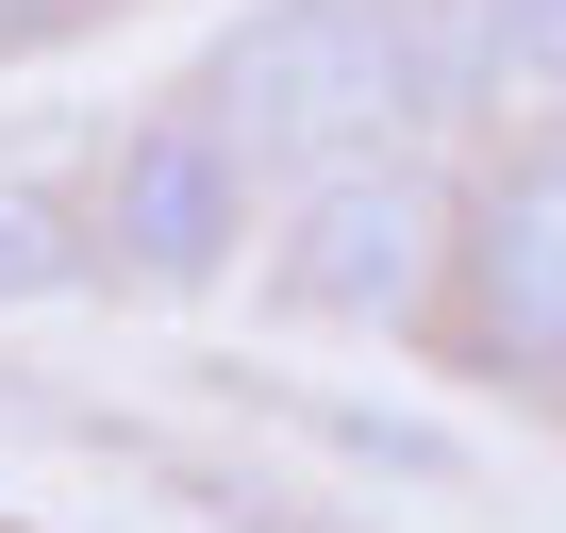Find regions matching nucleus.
<instances>
[{
	"instance_id": "7",
	"label": "nucleus",
	"mask_w": 566,
	"mask_h": 533,
	"mask_svg": "<svg viewBox=\"0 0 566 533\" xmlns=\"http://www.w3.org/2000/svg\"><path fill=\"white\" fill-rule=\"evenodd\" d=\"M101 0H0V51H51V34H84Z\"/></svg>"
},
{
	"instance_id": "6",
	"label": "nucleus",
	"mask_w": 566,
	"mask_h": 533,
	"mask_svg": "<svg viewBox=\"0 0 566 533\" xmlns=\"http://www.w3.org/2000/svg\"><path fill=\"white\" fill-rule=\"evenodd\" d=\"M483 34H500V84H549L566 101V0H483Z\"/></svg>"
},
{
	"instance_id": "2",
	"label": "nucleus",
	"mask_w": 566,
	"mask_h": 533,
	"mask_svg": "<svg viewBox=\"0 0 566 533\" xmlns=\"http://www.w3.org/2000/svg\"><path fill=\"white\" fill-rule=\"evenodd\" d=\"M450 233H467V217L433 200V167H417V150L334 167V184H301V200H283L266 301H283V317H350V334H384V317H417V301H433Z\"/></svg>"
},
{
	"instance_id": "5",
	"label": "nucleus",
	"mask_w": 566,
	"mask_h": 533,
	"mask_svg": "<svg viewBox=\"0 0 566 533\" xmlns=\"http://www.w3.org/2000/svg\"><path fill=\"white\" fill-rule=\"evenodd\" d=\"M51 284H84V217L51 184H0V301H51Z\"/></svg>"
},
{
	"instance_id": "3",
	"label": "nucleus",
	"mask_w": 566,
	"mask_h": 533,
	"mask_svg": "<svg viewBox=\"0 0 566 533\" xmlns=\"http://www.w3.org/2000/svg\"><path fill=\"white\" fill-rule=\"evenodd\" d=\"M450 351L500 384H566V150H516L450 233Z\"/></svg>"
},
{
	"instance_id": "1",
	"label": "nucleus",
	"mask_w": 566,
	"mask_h": 533,
	"mask_svg": "<svg viewBox=\"0 0 566 533\" xmlns=\"http://www.w3.org/2000/svg\"><path fill=\"white\" fill-rule=\"evenodd\" d=\"M483 67H500L483 0H250L184 101H200L250 167L334 184V167H384L400 134H433Z\"/></svg>"
},
{
	"instance_id": "4",
	"label": "nucleus",
	"mask_w": 566,
	"mask_h": 533,
	"mask_svg": "<svg viewBox=\"0 0 566 533\" xmlns=\"http://www.w3.org/2000/svg\"><path fill=\"white\" fill-rule=\"evenodd\" d=\"M250 150L200 117V101H167V117H134L117 134V167H101V250L134 266V284H217V266L250 250Z\"/></svg>"
}]
</instances>
